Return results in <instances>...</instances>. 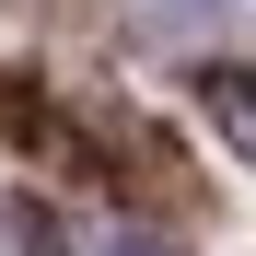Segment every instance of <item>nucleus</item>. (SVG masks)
<instances>
[{
    "label": "nucleus",
    "mask_w": 256,
    "mask_h": 256,
    "mask_svg": "<svg viewBox=\"0 0 256 256\" xmlns=\"http://www.w3.org/2000/svg\"><path fill=\"white\" fill-rule=\"evenodd\" d=\"M198 116L256 163V70H198Z\"/></svg>",
    "instance_id": "1"
},
{
    "label": "nucleus",
    "mask_w": 256,
    "mask_h": 256,
    "mask_svg": "<svg viewBox=\"0 0 256 256\" xmlns=\"http://www.w3.org/2000/svg\"><path fill=\"white\" fill-rule=\"evenodd\" d=\"M105 256H186V244H163V233H116Z\"/></svg>",
    "instance_id": "3"
},
{
    "label": "nucleus",
    "mask_w": 256,
    "mask_h": 256,
    "mask_svg": "<svg viewBox=\"0 0 256 256\" xmlns=\"http://www.w3.org/2000/svg\"><path fill=\"white\" fill-rule=\"evenodd\" d=\"M12 233H24V256H58V210H35V198H24V210H12Z\"/></svg>",
    "instance_id": "2"
}]
</instances>
